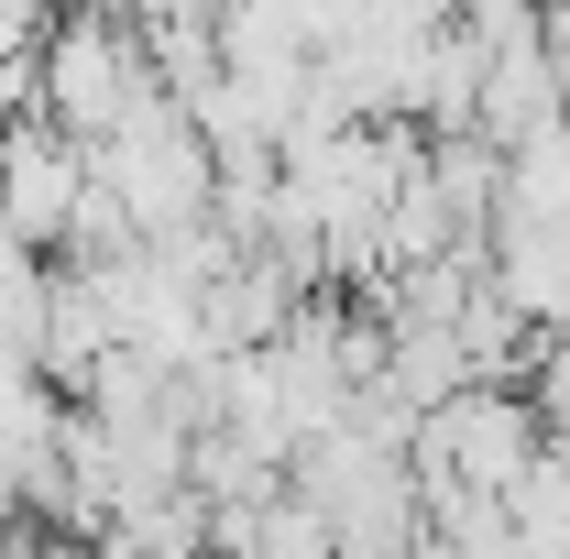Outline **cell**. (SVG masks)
<instances>
[{
  "label": "cell",
  "mask_w": 570,
  "mask_h": 559,
  "mask_svg": "<svg viewBox=\"0 0 570 559\" xmlns=\"http://www.w3.org/2000/svg\"><path fill=\"white\" fill-rule=\"evenodd\" d=\"M132 99H154V67H142V33L110 0H77L67 22H45V45H33V121H56L88 154V143H110L132 121Z\"/></svg>",
  "instance_id": "1"
},
{
  "label": "cell",
  "mask_w": 570,
  "mask_h": 559,
  "mask_svg": "<svg viewBox=\"0 0 570 559\" xmlns=\"http://www.w3.org/2000/svg\"><path fill=\"white\" fill-rule=\"evenodd\" d=\"M88 176L121 198V219H132V242H154V231H187V219H209V143L187 133V110L154 88V99H132V121L110 143H88Z\"/></svg>",
  "instance_id": "2"
},
{
  "label": "cell",
  "mask_w": 570,
  "mask_h": 559,
  "mask_svg": "<svg viewBox=\"0 0 570 559\" xmlns=\"http://www.w3.org/2000/svg\"><path fill=\"white\" fill-rule=\"evenodd\" d=\"M538 450H549V428L527 406V384H461L450 406L417 418L406 472H417V493H504Z\"/></svg>",
  "instance_id": "3"
},
{
  "label": "cell",
  "mask_w": 570,
  "mask_h": 559,
  "mask_svg": "<svg viewBox=\"0 0 570 559\" xmlns=\"http://www.w3.org/2000/svg\"><path fill=\"white\" fill-rule=\"evenodd\" d=\"M483 285H494V307L538 351H560L570 341V219H515L504 209L483 231Z\"/></svg>",
  "instance_id": "4"
},
{
  "label": "cell",
  "mask_w": 570,
  "mask_h": 559,
  "mask_svg": "<svg viewBox=\"0 0 570 559\" xmlns=\"http://www.w3.org/2000/svg\"><path fill=\"white\" fill-rule=\"evenodd\" d=\"M77 187H88V154H77L56 121H11V133H0V231H11L22 253H45V264H56Z\"/></svg>",
  "instance_id": "5"
},
{
  "label": "cell",
  "mask_w": 570,
  "mask_h": 559,
  "mask_svg": "<svg viewBox=\"0 0 570 559\" xmlns=\"http://www.w3.org/2000/svg\"><path fill=\"white\" fill-rule=\"evenodd\" d=\"M242 559H341V549H330L318 504H307L296 483H275L264 504H253V538H242Z\"/></svg>",
  "instance_id": "6"
},
{
  "label": "cell",
  "mask_w": 570,
  "mask_h": 559,
  "mask_svg": "<svg viewBox=\"0 0 570 559\" xmlns=\"http://www.w3.org/2000/svg\"><path fill=\"white\" fill-rule=\"evenodd\" d=\"M527 406H538V428H570V341L527 362Z\"/></svg>",
  "instance_id": "7"
},
{
  "label": "cell",
  "mask_w": 570,
  "mask_h": 559,
  "mask_svg": "<svg viewBox=\"0 0 570 559\" xmlns=\"http://www.w3.org/2000/svg\"><path fill=\"white\" fill-rule=\"evenodd\" d=\"M110 11H121L132 33H165V22H219L209 0H110Z\"/></svg>",
  "instance_id": "8"
},
{
  "label": "cell",
  "mask_w": 570,
  "mask_h": 559,
  "mask_svg": "<svg viewBox=\"0 0 570 559\" xmlns=\"http://www.w3.org/2000/svg\"><path fill=\"white\" fill-rule=\"evenodd\" d=\"M560 133H570V110H560Z\"/></svg>",
  "instance_id": "9"
}]
</instances>
